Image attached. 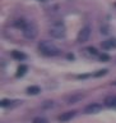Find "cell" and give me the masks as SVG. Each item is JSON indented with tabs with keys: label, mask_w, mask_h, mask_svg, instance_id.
<instances>
[{
	"label": "cell",
	"mask_w": 116,
	"mask_h": 123,
	"mask_svg": "<svg viewBox=\"0 0 116 123\" xmlns=\"http://www.w3.org/2000/svg\"><path fill=\"white\" fill-rule=\"evenodd\" d=\"M102 48H105V49H114V48H116V38H110V40H106L102 44Z\"/></svg>",
	"instance_id": "9c48e42d"
},
{
	"label": "cell",
	"mask_w": 116,
	"mask_h": 123,
	"mask_svg": "<svg viewBox=\"0 0 116 123\" xmlns=\"http://www.w3.org/2000/svg\"><path fill=\"white\" fill-rule=\"evenodd\" d=\"M83 98H84L83 94H73V95L66 98V104H77V103H79Z\"/></svg>",
	"instance_id": "8992f818"
},
{
	"label": "cell",
	"mask_w": 116,
	"mask_h": 123,
	"mask_svg": "<svg viewBox=\"0 0 116 123\" xmlns=\"http://www.w3.org/2000/svg\"><path fill=\"white\" fill-rule=\"evenodd\" d=\"M50 36L54 38H64L65 35H66V30H65V26L63 22H55L52 23L51 27L49 30Z\"/></svg>",
	"instance_id": "7a4b0ae2"
},
{
	"label": "cell",
	"mask_w": 116,
	"mask_h": 123,
	"mask_svg": "<svg viewBox=\"0 0 116 123\" xmlns=\"http://www.w3.org/2000/svg\"><path fill=\"white\" fill-rule=\"evenodd\" d=\"M99 58H101V60H109V55H106V54H102Z\"/></svg>",
	"instance_id": "d6986e66"
},
{
	"label": "cell",
	"mask_w": 116,
	"mask_h": 123,
	"mask_svg": "<svg viewBox=\"0 0 116 123\" xmlns=\"http://www.w3.org/2000/svg\"><path fill=\"white\" fill-rule=\"evenodd\" d=\"M38 1H46V0H38Z\"/></svg>",
	"instance_id": "ffe728a7"
},
{
	"label": "cell",
	"mask_w": 116,
	"mask_h": 123,
	"mask_svg": "<svg viewBox=\"0 0 116 123\" xmlns=\"http://www.w3.org/2000/svg\"><path fill=\"white\" fill-rule=\"evenodd\" d=\"M74 117H75V111L72 110V111H65V113H63L61 115H59L57 119H59L60 122H68V121H70V119L74 118Z\"/></svg>",
	"instance_id": "52a82bcc"
},
{
	"label": "cell",
	"mask_w": 116,
	"mask_h": 123,
	"mask_svg": "<svg viewBox=\"0 0 116 123\" xmlns=\"http://www.w3.org/2000/svg\"><path fill=\"white\" fill-rule=\"evenodd\" d=\"M11 56L14 58V59L17 60H24L26 59V55L21 51H17V50H14V51H11Z\"/></svg>",
	"instance_id": "30bf717a"
},
{
	"label": "cell",
	"mask_w": 116,
	"mask_h": 123,
	"mask_svg": "<svg viewBox=\"0 0 116 123\" xmlns=\"http://www.w3.org/2000/svg\"><path fill=\"white\" fill-rule=\"evenodd\" d=\"M87 51L88 53H91V54H93V55H97V50H96L94 48H87Z\"/></svg>",
	"instance_id": "e0dca14e"
},
{
	"label": "cell",
	"mask_w": 116,
	"mask_h": 123,
	"mask_svg": "<svg viewBox=\"0 0 116 123\" xmlns=\"http://www.w3.org/2000/svg\"><path fill=\"white\" fill-rule=\"evenodd\" d=\"M32 123H49V122H47V119L44 118V117H36L33 119Z\"/></svg>",
	"instance_id": "4fadbf2b"
},
{
	"label": "cell",
	"mask_w": 116,
	"mask_h": 123,
	"mask_svg": "<svg viewBox=\"0 0 116 123\" xmlns=\"http://www.w3.org/2000/svg\"><path fill=\"white\" fill-rule=\"evenodd\" d=\"M55 104H54V101H45L44 104H42V108H46V109H49V108H52Z\"/></svg>",
	"instance_id": "5bb4252c"
},
{
	"label": "cell",
	"mask_w": 116,
	"mask_h": 123,
	"mask_svg": "<svg viewBox=\"0 0 116 123\" xmlns=\"http://www.w3.org/2000/svg\"><path fill=\"white\" fill-rule=\"evenodd\" d=\"M101 110H102V105L98 103H92L84 108V113L86 114H97Z\"/></svg>",
	"instance_id": "5b68a950"
},
{
	"label": "cell",
	"mask_w": 116,
	"mask_h": 123,
	"mask_svg": "<svg viewBox=\"0 0 116 123\" xmlns=\"http://www.w3.org/2000/svg\"><path fill=\"white\" fill-rule=\"evenodd\" d=\"M103 103H105V105L109 106V108H116V96H114V95L107 96Z\"/></svg>",
	"instance_id": "ba28073f"
},
{
	"label": "cell",
	"mask_w": 116,
	"mask_h": 123,
	"mask_svg": "<svg viewBox=\"0 0 116 123\" xmlns=\"http://www.w3.org/2000/svg\"><path fill=\"white\" fill-rule=\"evenodd\" d=\"M107 73V69H102V71H98L97 73H94V77H99V76H103V74H106Z\"/></svg>",
	"instance_id": "2e32d148"
},
{
	"label": "cell",
	"mask_w": 116,
	"mask_h": 123,
	"mask_svg": "<svg viewBox=\"0 0 116 123\" xmlns=\"http://www.w3.org/2000/svg\"><path fill=\"white\" fill-rule=\"evenodd\" d=\"M27 92H28L29 95H37L38 92H41V90L38 86H29L27 88Z\"/></svg>",
	"instance_id": "8fae6325"
},
{
	"label": "cell",
	"mask_w": 116,
	"mask_h": 123,
	"mask_svg": "<svg viewBox=\"0 0 116 123\" xmlns=\"http://www.w3.org/2000/svg\"><path fill=\"white\" fill-rule=\"evenodd\" d=\"M22 32L23 36L28 40H33L37 36V28L33 23H24V26L22 27Z\"/></svg>",
	"instance_id": "3957f363"
},
{
	"label": "cell",
	"mask_w": 116,
	"mask_h": 123,
	"mask_svg": "<svg viewBox=\"0 0 116 123\" xmlns=\"http://www.w3.org/2000/svg\"><path fill=\"white\" fill-rule=\"evenodd\" d=\"M89 36H91V27L89 26H84L83 28H80L77 40H78V42H80V44H84V42L88 41Z\"/></svg>",
	"instance_id": "277c9868"
},
{
	"label": "cell",
	"mask_w": 116,
	"mask_h": 123,
	"mask_svg": "<svg viewBox=\"0 0 116 123\" xmlns=\"http://www.w3.org/2000/svg\"><path fill=\"white\" fill-rule=\"evenodd\" d=\"M27 69H28V68H27V65L22 64L21 67L18 68V71H17V74H15V76H17V77H22V76H24V74H26V72H27Z\"/></svg>",
	"instance_id": "7c38bea8"
},
{
	"label": "cell",
	"mask_w": 116,
	"mask_h": 123,
	"mask_svg": "<svg viewBox=\"0 0 116 123\" xmlns=\"http://www.w3.org/2000/svg\"><path fill=\"white\" fill-rule=\"evenodd\" d=\"M10 104H11V101H10V100H6V99H4V100H1V101H0V105H1L3 108L9 106Z\"/></svg>",
	"instance_id": "9a60e30c"
},
{
	"label": "cell",
	"mask_w": 116,
	"mask_h": 123,
	"mask_svg": "<svg viewBox=\"0 0 116 123\" xmlns=\"http://www.w3.org/2000/svg\"><path fill=\"white\" fill-rule=\"evenodd\" d=\"M101 33H103V35H107V33H109L107 27H101Z\"/></svg>",
	"instance_id": "ac0fdd59"
},
{
	"label": "cell",
	"mask_w": 116,
	"mask_h": 123,
	"mask_svg": "<svg viewBox=\"0 0 116 123\" xmlns=\"http://www.w3.org/2000/svg\"><path fill=\"white\" fill-rule=\"evenodd\" d=\"M38 50L46 56H56L60 54V49L51 41H41L38 44Z\"/></svg>",
	"instance_id": "6da1fadb"
}]
</instances>
